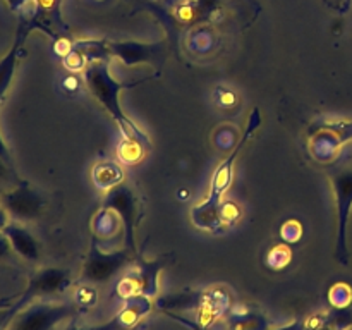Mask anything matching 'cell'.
<instances>
[{
    "instance_id": "1",
    "label": "cell",
    "mask_w": 352,
    "mask_h": 330,
    "mask_svg": "<svg viewBox=\"0 0 352 330\" xmlns=\"http://www.w3.org/2000/svg\"><path fill=\"white\" fill-rule=\"evenodd\" d=\"M260 126H261V113L260 110L254 109L253 112H251L250 120H248L246 129H244L239 143H237L236 148L230 151L229 157L223 158V160L220 162V165L215 168V172H213L212 179H210L208 196L191 208L189 217H191V222L195 223L198 229L208 230V232H213V234H219L220 230L223 229L222 198L223 195H226L227 189H229V186L232 184L234 164H236L239 153L248 144V141L251 140L254 131H256Z\"/></svg>"
},
{
    "instance_id": "2",
    "label": "cell",
    "mask_w": 352,
    "mask_h": 330,
    "mask_svg": "<svg viewBox=\"0 0 352 330\" xmlns=\"http://www.w3.org/2000/svg\"><path fill=\"white\" fill-rule=\"evenodd\" d=\"M82 79H85V85L88 86L89 93L95 96L96 102L105 109V112L109 113L113 119V122L119 127L120 134L124 136V140H134L140 141L148 151L151 150V141L146 136L143 129L127 116L122 110L119 102V95L122 89L133 88V86L140 85L143 81L136 82H120L113 78V74L110 72L109 65L103 60H93L86 65V69L82 71Z\"/></svg>"
},
{
    "instance_id": "3",
    "label": "cell",
    "mask_w": 352,
    "mask_h": 330,
    "mask_svg": "<svg viewBox=\"0 0 352 330\" xmlns=\"http://www.w3.org/2000/svg\"><path fill=\"white\" fill-rule=\"evenodd\" d=\"M136 254L124 248L105 250L98 241L93 237L86 260L82 263L81 278L86 284H105L112 280L117 274L124 270L133 261Z\"/></svg>"
},
{
    "instance_id": "4",
    "label": "cell",
    "mask_w": 352,
    "mask_h": 330,
    "mask_svg": "<svg viewBox=\"0 0 352 330\" xmlns=\"http://www.w3.org/2000/svg\"><path fill=\"white\" fill-rule=\"evenodd\" d=\"M333 196L337 208V243L336 258L339 263L347 265L349 261V248H347V230L352 213V167L336 168L330 174Z\"/></svg>"
},
{
    "instance_id": "5",
    "label": "cell",
    "mask_w": 352,
    "mask_h": 330,
    "mask_svg": "<svg viewBox=\"0 0 352 330\" xmlns=\"http://www.w3.org/2000/svg\"><path fill=\"white\" fill-rule=\"evenodd\" d=\"M102 208L112 210L119 217L124 227V246L138 254L136 230L138 222H140L138 220L140 219V203H138L136 191L126 182H120L119 186L107 191Z\"/></svg>"
},
{
    "instance_id": "6",
    "label": "cell",
    "mask_w": 352,
    "mask_h": 330,
    "mask_svg": "<svg viewBox=\"0 0 352 330\" xmlns=\"http://www.w3.org/2000/svg\"><path fill=\"white\" fill-rule=\"evenodd\" d=\"M352 141V120L318 122L309 127L308 148L315 160L329 164Z\"/></svg>"
},
{
    "instance_id": "7",
    "label": "cell",
    "mask_w": 352,
    "mask_h": 330,
    "mask_svg": "<svg viewBox=\"0 0 352 330\" xmlns=\"http://www.w3.org/2000/svg\"><path fill=\"white\" fill-rule=\"evenodd\" d=\"M2 206L10 220L30 223L40 219L45 212V198L30 184H17L2 196Z\"/></svg>"
},
{
    "instance_id": "8",
    "label": "cell",
    "mask_w": 352,
    "mask_h": 330,
    "mask_svg": "<svg viewBox=\"0 0 352 330\" xmlns=\"http://www.w3.org/2000/svg\"><path fill=\"white\" fill-rule=\"evenodd\" d=\"M76 305L71 302H40L34 305L17 320L14 330H52L74 315Z\"/></svg>"
},
{
    "instance_id": "9",
    "label": "cell",
    "mask_w": 352,
    "mask_h": 330,
    "mask_svg": "<svg viewBox=\"0 0 352 330\" xmlns=\"http://www.w3.org/2000/svg\"><path fill=\"white\" fill-rule=\"evenodd\" d=\"M151 308H153V298L144 294L134 296L124 301V306L113 316L112 322L105 327H100V330H133L151 311Z\"/></svg>"
},
{
    "instance_id": "10",
    "label": "cell",
    "mask_w": 352,
    "mask_h": 330,
    "mask_svg": "<svg viewBox=\"0 0 352 330\" xmlns=\"http://www.w3.org/2000/svg\"><path fill=\"white\" fill-rule=\"evenodd\" d=\"M2 232L6 234V237L9 239L12 251H16L21 258H24L26 261H31V263L40 260L41 256L40 243H38L36 237L33 236V232H31L24 223L10 220Z\"/></svg>"
},
{
    "instance_id": "11",
    "label": "cell",
    "mask_w": 352,
    "mask_h": 330,
    "mask_svg": "<svg viewBox=\"0 0 352 330\" xmlns=\"http://www.w3.org/2000/svg\"><path fill=\"white\" fill-rule=\"evenodd\" d=\"M71 285V274L64 268L48 267L38 272L30 285L31 296H52L65 291Z\"/></svg>"
},
{
    "instance_id": "12",
    "label": "cell",
    "mask_w": 352,
    "mask_h": 330,
    "mask_svg": "<svg viewBox=\"0 0 352 330\" xmlns=\"http://www.w3.org/2000/svg\"><path fill=\"white\" fill-rule=\"evenodd\" d=\"M110 54L116 55L124 64L134 65L143 64V62H155L158 57L157 47L153 45H138V43H112L110 45Z\"/></svg>"
},
{
    "instance_id": "13",
    "label": "cell",
    "mask_w": 352,
    "mask_h": 330,
    "mask_svg": "<svg viewBox=\"0 0 352 330\" xmlns=\"http://www.w3.org/2000/svg\"><path fill=\"white\" fill-rule=\"evenodd\" d=\"M93 237L98 243H103L105 239H116L120 237L124 241V227L119 217L112 212V210L100 208L93 217Z\"/></svg>"
},
{
    "instance_id": "14",
    "label": "cell",
    "mask_w": 352,
    "mask_h": 330,
    "mask_svg": "<svg viewBox=\"0 0 352 330\" xmlns=\"http://www.w3.org/2000/svg\"><path fill=\"white\" fill-rule=\"evenodd\" d=\"M206 299H208V292H198V291H184L179 294H170L160 298L157 305L164 309H203L206 306Z\"/></svg>"
},
{
    "instance_id": "15",
    "label": "cell",
    "mask_w": 352,
    "mask_h": 330,
    "mask_svg": "<svg viewBox=\"0 0 352 330\" xmlns=\"http://www.w3.org/2000/svg\"><path fill=\"white\" fill-rule=\"evenodd\" d=\"M91 177L93 184L107 192L112 188H116V186H119L120 182H124V170L117 162L105 160L93 167Z\"/></svg>"
},
{
    "instance_id": "16",
    "label": "cell",
    "mask_w": 352,
    "mask_h": 330,
    "mask_svg": "<svg viewBox=\"0 0 352 330\" xmlns=\"http://www.w3.org/2000/svg\"><path fill=\"white\" fill-rule=\"evenodd\" d=\"M162 270L160 261L140 260V268L136 270L141 282V294L155 298L158 289V274Z\"/></svg>"
},
{
    "instance_id": "17",
    "label": "cell",
    "mask_w": 352,
    "mask_h": 330,
    "mask_svg": "<svg viewBox=\"0 0 352 330\" xmlns=\"http://www.w3.org/2000/svg\"><path fill=\"white\" fill-rule=\"evenodd\" d=\"M230 330H272L270 322L260 313H234Z\"/></svg>"
},
{
    "instance_id": "18",
    "label": "cell",
    "mask_w": 352,
    "mask_h": 330,
    "mask_svg": "<svg viewBox=\"0 0 352 330\" xmlns=\"http://www.w3.org/2000/svg\"><path fill=\"white\" fill-rule=\"evenodd\" d=\"M146 151L148 150L140 141L124 140V138L119 143V146H117V155H119L122 164H136V162H140L144 157Z\"/></svg>"
},
{
    "instance_id": "19",
    "label": "cell",
    "mask_w": 352,
    "mask_h": 330,
    "mask_svg": "<svg viewBox=\"0 0 352 330\" xmlns=\"http://www.w3.org/2000/svg\"><path fill=\"white\" fill-rule=\"evenodd\" d=\"M17 62V45L0 60V100H2L3 93L9 88L10 81H12L14 71H16Z\"/></svg>"
},
{
    "instance_id": "20",
    "label": "cell",
    "mask_w": 352,
    "mask_h": 330,
    "mask_svg": "<svg viewBox=\"0 0 352 330\" xmlns=\"http://www.w3.org/2000/svg\"><path fill=\"white\" fill-rule=\"evenodd\" d=\"M329 298L336 308L344 309V308H347V306H349V302L352 301V291L347 284H337L330 289Z\"/></svg>"
},
{
    "instance_id": "21",
    "label": "cell",
    "mask_w": 352,
    "mask_h": 330,
    "mask_svg": "<svg viewBox=\"0 0 352 330\" xmlns=\"http://www.w3.org/2000/svg\"><path fill=\"white\" fill-rule=\"evenodd\" d=\"M292 258V253L291 250H289V246H275L274 250L268 253V265H270L272 268H277V270H280V268H284L285 265H289V261H291Z\"/></svg>"
},
{
    "instance_id": "22",
    "label": "cell",
    "mask_w": 352,
    "mask_h": 330,
    "mask_svg": "<svg viewBox=\"0 0 352 330\" xmlns=\"http://www.w3.org/2000/svg\"><path fill=\"white\" fill-rule=\"evenodd\" d=\"M98 301V294H96V289L93 287V284L82 285L78 287L74 292V305L76 306H95Z\"/></svg>"
},
{
    "instance_id": "23",
    "label": "cell",
    "mask_w": 352,
    "mask_h": 330,
    "mask_svg": "<svg viewBox=\"0 0 352 330\" xmlns=\"http://www.w3.org/2000/svg\"><path fill=\"white\" fill-rule=\"evenodd\" d=\"M280 232L282 237H284L287 243H296V241H299V237H301L302 227L298 220H289V222H285L284 226H282Z\"/></svg>"
},
{
    "instance_id": "24",
    "label": "cell",
    "mask_w": 352,
    "mask_h": 330,
    "mask_svg": "<svg viewBox=\"0 0 352 330\" xmlns=\"http://www.w3.org/2000/svg\"><path fill=\"white\" fill-rule=\"evenodd\" d=\"M241 217L239 208L234 203H222V220L223 226H230Z\"/></svg>"
},
{
    "instance_id": "25",
    "label": "cell",
    "mask_w": 352,
    "mask_h": 330,
    "mask_svg": "<svg viewBox=\"0 0 352 330\" xmlns=\"http://www.w3.org/2000/svg\"><path fill=\"white\" fill-rule=\"evenodd\" d=\"M10 179V164L6 158L0 157V182H6Z\"/></svg>"
},
{
    "instance_id": "26",
    "label": "cell",
    "mask_w": 352,
    "mask_h": 330,
    "mask_svg": "<svg viewBox=\"0 0 352 330\" xmlns=\"http://www.w3.org/2000/svg\"><path fill=\"white\" fill-rule=\"evenodd\" d=\"M10 222V217L7 215V212L6 210L2 208V206H0V232H2L3 229H6V226L7 223Z\"/></svg>"
},
{
    "instance_id": "27",
    "label": "cell",
    "mask_w": 352,
    "mask_h": 330,
    "mask_svg": "<svg viewBox=\"0 0 352 330\" xmlns=\"http://www.w3.org/2000/svg\"><path fill=\"white\" fill-rule=\"evenodd\" d=\"M0 157L6 158V160L9 162V164H10V153H9V150H7L6 141L2 140V136H0Z\"/></svg>"
},
{
    "instance_id": "28",
    "label": "cell",
    "mask_w": 352,
    "mask_h": 330,
    "mask_svg": "<svg viewBox=\"0 0 352 330\" xmlns=\"http://www.w3.org/2000/svg\"><path fill=\"white\" fill-rule=\"evenodd\" d=\"M67 330H100V329H79V327H71V329Z\"/></svg>"
}]
</instances>
